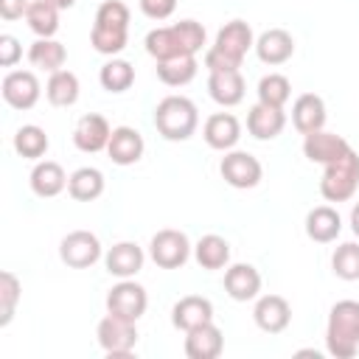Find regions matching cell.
<instances>
[{
  "mask_svg": "<svg viewBox=\"0 0 359 359\" xmlns=\"http://www.w3.org/2000/svg\"><path fill=\"white\" fill-rule=\"evenodd\" d=\"M48 146H50L48 132H45L42 126H36V123H25V126H20V129L14 132V151H17L20 157H25V160H39V157H45Z\"/></svg>",
  "mask_w": 359,
  "mask_h": 359,
  "instance_id": "1f68e13d",
  "label": "cell"
},
{
  "mask_svg": "<svg viewBox=\"0 0 359 359\" xmlns=\"http://www.w3.org/2000/svg\"><path fill=\"white\" fill-rule=\"evenodd\" d=\"M137 6L143 11V17H149L154 22H163L177 11V0H137Z\"/></svg>",
  "mask_w": 359,
  "mask_h": 359,
  "instance_id": "ab89813d",
  "label": "cell"
},
{
  "mask_svg": "<svg viewBox=\"0 0 359 359\" xmlns=\"http://www.w3.org/2000/svg\"><path fill=\"white\" fill-rule=\"evenodd\" d=\"M129 42V28H109V25H98L93 22L90 31V45L104 53V56H118Z\"/></svg>",
  "mask_w": 359,
  "mask_h": 359,
  "instance_id": "e575fe53",
  "label": "cell"
},
{
  "mask_svg": "<svg viewBox=\"0 0 359 359\" xmlns=\"http://www.w3.org/2000/svg\"><path fill=\"white\" fill-rule=\"evenodd\" d=\"M224 292L236 303L255 300L261 292V272L252 264H233L224 269Z\"/></svg>",
  "mask_w": 359,
  "mask_h": 359,
  "instance_id": "603a6c76",
  "label": "cell"
},
{
  "mask_svg": "<svg viewBox=\"0 0 359 359\" xmlns=\"http://www.w3.org/2000/svg\"><path fill=\"white\" fill-rule=\"evenodd\" d=\"M342 233V219L337 208L331 205H317L306 213V236L317 244H331Z\"/></svg>",
  "mask_w": 359,
  "mask_h": 359,
  "instance_id": "484cf974",
  "label": "cell"
},
{
  "mask_svg": "<svg viewBox=\"0 0 359 359\" xmlns=\"http://www.w3.org/2000/svg\"><path fill=\"white\" fill-rule=\"evenodd\" d=\"M104 188H107V180H104V174H101L98 168H93V165L76 168V171L70 174V180H67V194H70L76 202H93V199H98V196L104 194Z\"/></svg>",
  "mask_w": 359,
  "mask_h": 359,
  "instance_id": "83f0119b",
  "label": "cell"
},
{
  "mask_svg": "<svg viewBox=\"0 0 359 359\" xmlns=\"http://www.w3.org/2000/svg\"><path fill=\"white\" fill-rule=\"evenodd\" d=\"M0 93L11 109H31V107H36V101L42 95V84H39L36 73H31V70H8L3 76Z\"/></svg>",
  "mask_w": 359,
  "mask_h": 359,
  "instance_id": "8fae6325",
  "label": "cell"
},
{
  "mask_svg": "<svg viewBox=\"0 0 359 359\" xmlns=\"http://www.w3.org/2000/svg\"><path fill=\"white\" fill-rule=\"evenodd\" d=\"M202 137L210 149L230 151V149H236V143L241 137V123L233 112H213L202 126Z\"/></svg>",
  "mask_w": 359,
  "mask_h": 359,
  "instance_id": "2e32d148",
  "label": "cell"
},
{
  "mask_svg": "<svg viewBox=\"0 0 359 359\" xmlns=\"http://www.w3.org/2000/svg\"><path fill=\"white\" fill-rule=\"evenodd\" d=\"M109 135H112V126L104 115L98 112H87L76 121L73 126V143L79 151L84 154H95V151H107V143H109Z\"/></svg>",
  "mask_w": 359,
  "mask_h": 359,
  "instance_id": "7c38bea8",
  "label": "cell"
},
{
  "mask_svg": "<svg viewBox=\"0 0 359 359\" xmlns=\"http://www.w3.org/2000/svg\"><path fill=\"white\" fill-rule=\"evenodd\" d=\"M98 81L107 93H126L135 84V67L126 59H109L101 70H98Z\"/></svg>",
  "mask_w": 359,
  "mask_h": 359,
  "instance_id": "836d02e7",
  "label": "cell"
},
{
  "mask_svg": "<svg viewBox=\"0 0 359 359\" xmlns=\"http://www.w3.org/2000/svg\"><path fill=\"white\" fill-rule=\"evenodd\" d=\"M286 129V112L280 107H269V104H252L247 112V132L255 140H275L280 132Z\"/></svg>",
  "mask_w": 359,
  "mask_h": 359,
  "instance_id": "ffe728a7",
  "label": "cell"
},
{
  "mask_svg": "<svg viewBox=\"0 0 359 359\" xmlns=\"http://www.w3.org/2000/svg\"><path fill=\"white\" fill-rule=\"evenodd\" d=\"M250 48H255V34H252L250 22H244V20L224 22V28H219V34H216V42L205 50L208 73L241 70V62Z\"/></svg>",
  "mask_w": 359,
  "mask_h": 359,
  "instance_id": "7a4b0ae2",
  "label": "cell"
},
{
  "mask_svg": "<svg viewBox=\"0 0 359 359\" xmlns=\"http://www.w3.org/2000/svg\"><path fill=\"white\" fill-rule=\"evenodd\" d=\"M191 252H194V247H191L188 236L174 227L157 230L149 241V255L160 269H180L191 258Z\"/></svg>",
  "mask_w": 359,
  "mask_h": 359,
  "instance_id": "52a82bcc",
  "label": "cell"
},
{
  "mask_svg": "<svg viewBox=\"0 0 359 359\" xmlns=\"http://www.w3.org/2000/svg\"><path fill=\"white\" fill-rule=\"evenodd\" d=\"M28 6H31V0H0V17L8 20V22H14V20L25 17Z\"/></svg>",
  "mask_w": 359,
  "mask_h": 359,
  "instance_id": "b9f144b4",
  "label": "cell"
},
{
  "mask_svg": "<svg viewBox=\"0 0 359 359\" xmlns=\"http://www.w3.org/2000/svg\"><path fill=\"white\" fill-rule=\"evenodd\" d=\"M252 320L264 334H280L292 323V306L280 294H261L252 306Z\"/></svg>",
  "mask_w": 359,
  "mask_h": 359,
  "instance_id": "4fadbf2b",
  "label": "cell"
},
{
  "mask_svg": "<svg viewBox=\"0 0 359 359\" xmlns=\"http://www.w3.org/2000/svg\"><path fill=\"white\" fill-rule=\"evenodd\" d=\"M143 250L135 244V241H118L112 244L107 252H104V266L109 275H115L118 280L123 278H135L140 269H143Z\"/></svg>",
  "mask_w": 359,
  "mask_h": 359,
  "instance_id": "ac0fdd59",
  "label": "cell"
},
{
  "mask_svg": "<svg viewBox=\"0 0 359 359\" xmlns=\"http://www.w3.org/2000/svg\"><path fill=\"white\" fill-rule=\"evenodd\" d=\"M359 188V154L348 149L334 163L323 165L320 194L325 202H348Z\"/></svg>",
  "mask_w": 359,
  "mask_h": 359,
  "instance_id": "5b68a950",
  "label": "cell"
},
{
  "mask_svg": "<svg viewBox=\"0 0 359 359\" xmlns=\"http://www.w3.org/2000/svg\"><path fill=\"white\" fill-rule=\"evenodd\" d=\"M194 258L202 269H222L230 264V244L224 236L208 233L194 244Z\"/></svg>",
  "mask_w": 359,
  "mask_h": 359,
  "instance_id": "f546056e",
  "label": "cell"
},
{
  "mask_svg": "<svg viewBox=\"0 0 359 359\" xmlns=\"http://www.w3.org/2000/svg\"><path fill=\"white\" fill-rule=\"evenodd\" d=\"M351 230H353V236L359 238V202L351 208Z\"/></svg>",
  "mask_w": 359,
  "mask_h": 359,
  "instance_id": "7bdbcfd3",
  "label": "cell"
},
{
  "mask_svg": "<svg viewBox=\"0 0 359 359\" xmlns=\"http://www.w3.org/2000/svg\"><path fill=\"white\" fill-rule=\"evenodd\" d=\"M48 3H53V6H59V8H73V6H76V0H48Z\"/></svg>",
  "mask_w": 359,
  "mask_h": 359,
  "instance_id": "ee69618b",
  "label": "cell"
},
{
  "mask_svg": "<svg viewBox=\"0 0 359 359\" xmlns=\"http://www.w3.org/2000/svg\"><path fill=\"white\" fill-rule=\"evenodd\" d=\"M185 356L188 359H216L224 351V334L216 323H205L196 325L191 331H185Z\"/></svg>",
  "mask_w": 359,
  "mask_h": 359,
  "instance_id": "9a60e30c",
  "label": "cell"
},
{
  "mask_svg": "<svg viewBox=\"0 0 359 359\" xmlns=\"http://www.w3.org/2000/svg\"><path fill=\"white\" fill-rule=\"evenodd\" d=\"M22 59V45L14 34H0V67H14Z\"/></svg>",
  "mask_w": 359,
  "mask_h": 359,
  "instance_id": "60d3db41",
  "label": "cell"
},
{
  "mask_svg": "<svg viewBox=\"0 0 359 359\" xmlns=\"http://www.w3.org/2000/svg\"><path fill=\"white\" fill-rule=\"evenodd\" d=\"M59 258L70 269H87L98 258H104V250H101V241H98L95 233H90V230H73V233H67L59 241Z\"/></svg>",
  "mask_w": 359,
  "mask_h": 359,
  "instance_id": "9c48e42d",
  "label": "cell"
},
{
  "mask_svg": "<svg viewBox=\"0 0 359 359\" xmlns=\"http://www.w3.org/2000/svg\"><path fill=\"white\" fill-rule=\"evenodd\" d=\"M325 101L317 93H303L292 104V123L300 135H311L317 129H325Z\"/></svg>",
  "mask_w": 359,
  "mask_h": 359,
  "instance_id": "7402d4cb",
  "label": "cell"
},
{
  "mask_svg": "<svg viewBox=\"0 0 359 359\" xmlns=\"http://www.w3.org/2000/svg\"><path fill=\"white\" fill-rule=\"evenodd\" d=\"M255 53L264 65L278 67L294 56V36L286 28H269L255 39Z\"/></svg>",
  "mask_w": 359,
  "mask_h": 359,
  "instance_id": "d6986e66",
  "label": "cell"
},
{
  "mask_svg": "<svg viewBox=\"0 0 359 359\" xmlns=\"http://www.w3.org/2000/svg\"><path fill=\"white\" fill-rule=\"evenodd\" d=\"M196 126H199V109L185 95H165L154 107V129L171 143L188 140L196 132Z\"/></svg>",
  "mask_w": 359,
  "mask_h": 359,
  "instance_id": "277c9868",
  "label": "cell"
},
{
  "mask_svg": "<svg viewBox=\"0 0 359 359\" xmlns=\"http://www.w3.org/2000/svg\"><path fill=\"white\" fill-rule=\"evenodd\" d=\"M146 306H149V294L146 289L132 280V278H123L118 280L109 292H107V311L109 314H118V317H126V320H140L146 314Z\"/></svg>",
  "mask_w": 359,
  "mask_h": 359,
  "instance_id": "30bf717a",
  "label": "cell"
},
{
  "mask_svg": "<svg viewBox=\"0 0 359 359\" xmlns=\"http://www.w3.org/2000/svg\"><path fill=\"white\" fill-rule=\"evenodd\" d=\"M171 323L174 328L180 331H191L196 325H205V323H213V303L202 294H185L174 303L171 309Z\"/></svg>",
  "mask_w": 359,
  "mask_h": 359,
  "instance_id": "44dd1931",
  "label": "cell"
},
{
  "mask_svg": "<svg viewBox=\"0 0 359 359\" xmlns=\"http://www.w3.org/2000/svg\"><path fill=\"white\" fill-rule=\"evenodd\" d=\"M59 11L62 8L48 0H31L25 11V22L36 36H53L59 31Z\"/></svg>",
  "mask_w": 359,
  "mask_h": 359,
  "instance_id": "d6a6232c",
  "label": "cell"
},
{
  "mask_svg": "<svg viewBox=\"0 0 359 359\" xmlns=\"http://www.w3.org/2000/svg\"><path fill=\"white\" fill-rule=\"evenodd\" d=\"M351 149V143L337 135V132H325V129H317L311 135H303V154L309 163H320V165H328L334 163L337 157H342L345 151Z\"/></svg>",
  "mask_w": 359,
  "mask_h": 359,
  "instance_id": "5bb4252c",
  "label": "cell"
},
{
  "mask_svg": "<svg viewBox=\"0 0 359 359\" xmlns=\"http://www.w3.org/2000/svg\"><path fill=\"white\" fill-rule=\"evenodd\" d=\"M219 171H222V180L230 185V188H238V191H247V188H255L264 177V165L255 154L250 151H238V149H230L224 151L222 163H219Z\"/></svg>",
  "mask_w": 359,
  "mask_h": 359,
  "instance_id": "ba28073f",
  "label": "cell"
},
{
  "mask_svg": "<svg viewBox=\"0 0 359 359\" xmlns=\"http://www.w3.org/2000/svg\"><path fill=\"white\" fill-rule=\"evenodd\" d=\"M208 93L219 107H236L244 101L247 84L241 70H219V73H208Z\"/></svg>",
  "mask_w": 359,
  "mask_h": 359,
  "instance_id": "cb8c5ba5",
  "label": "cell"
},
{
  "mask_svg": "<svg viewBox=\"0 0 359 359\" xmlns=\"http://www.w3.org/2000/svg\"><path fill=\"white\" fill-rule=\"evenodd\" d=\"M325 348L337 359L359 353V300H337L325 323Z\"/></svg>",
  "mask_w": 359,
  "mask_h": 359,
  "instance_id": "3957f363",
  "label": "cell"
},
{
  "mask_svg": "<svg viewBox=\"0 0 359 359\" xmlns=\"http://www.w3.org/2000/svg\"><path fill=\"white\" fill-rule=\"evenodd\" d=\"M196 70H199L196 56H174V59L157 62V79L165 87H185L188 81H194Z\"/></svg>",
  "mask_w": 359,
  "mask_h": 359,
  "instance_id": "4dcf8cb0",
  "label": "cell"
},
{
  "mask_svg": "<svg viewBox=\"0 0 359 359\" xmlns=\"http://www.w3.org/2000/svg\"><path fill=\"white\" fill-rule=\"evenodd\" d=\"M146 151L143 135L135 126H115L107 143V154L115 165H135Z\"/></svg>",
  "mask_w": 359,
  "mask_h": 359,
  "instance_id": "e0dca14e",
  "label": "cell"
},
{
  "mask_svg": "<svg viewBox=\"0 0 359 359\" xmlns=\"http://www.w3.org/2000/svg\"><path fill=\"white\" fill-rule=\"evenodd\" d=\"M22 297V283L14 272H0V328H6L17 311V303Z\"/></svg>",
  "mask_w": 359,
  "mask_h": 359,
  "instance_id": "74e56055",
  "label": "cell"
},
{
  "mask_svg": "<svg viewBox=\"0 0 359 359\" xmlns=\"http://www.w3.org/2000/svg\"><path fill=\"white\" fill-rule=\"evenodd\" d=\"M79 93H81V84H79V76L73 70H56L48 76V84H45V98L53 104V107H73L79 101Z\"/></svg>",
  "mask_w": 359,
  "mask_h": 359,
  "instance_id": "f1b7e54d",
  "label": "cell"
},
{
  "mask_svg": "<svg viewBox=\"0 0 359 359\" xmlns=\"http://www.w3.org/2000/svg\"><path fill=\"white\" fill-rule=\"evenodd\" d=\"M143 45L154 62L174 59V56H196L205 45V25L196 20H180L174 25H160L146 34Z\"/></svg>",
  "mask_w": 359,
  "mask_h": 359,
  "instance_id": "6da1fadb",
  "label": "cell"
},
{
  "mask_svg": "<svg viewBox=\"0 0 359 359\" xmlns=\"http://www.w3.org/2000/svg\"><path fill=\"white\" fill-rule=\"evenodd\" d=\"M129 6L121 0H104L95 11V22L98 25H109V28H129Z\"/></svg>",
  "mask_w": 359,
  "mask_h": 359,
  "instance_id": "f35d334b",
  "label": "cell"
},
{
  "mask_svg": "<svg viewBox=\"0 0 359 359\" xmlns=\"http://www.w3.org/2000/svg\"><path fill=\"white\" fill-rule=\"evenodd\" d=\"M67 174L56 160H36V165L31 168V191L39 199H53L67 188Z\"/></svg>",
  "mask_w": 359,
  "mask_h": 359,
  "instance_id": "d4e9b609",
  "label": "cell"
},
{
  "mask_svg": "<svg viewBox=\"0 0 359 359\" xmlns=\"http://www.w3.org/2000/svg\"><path fill=\"white\" fill-rule=\"evenodd\" d=\"M258 101L261 104H269V107H286V101L292 98V81L283 76V73H269L258 81Z\"/></svg>",
  "mask_w": 359,
  "mask_h": 359,
  "instance_id": "d590c367",
  "label": "cell"
},
{
  "mask_svg": "<svg viewBox=\"0 0 359 359\" xmlns=\"http://www.w3.org/2000/svg\"><path fill=\"white\" fill-rule=\"evenodd\" d=\"M28 62L45 73H56L67 62V50L59 39L53 36H36V42L28 48Z\"/></svg>",
  "mask_w": 359,
  "mask_h": 359,
  "instance_id": "4316f807",
  "label": "cell"
},
{
  "mask_svg": "<svg viewBox=\"0 0 359 359\" xmlns=\"http://www.w3.org/2000/svg\"><path fill=\"white\" fill-rule=\"evenodd\" d=\"M331 272L339 280H359V241H345L334 250Z\"/></svg>",
  "mask_w": 359,
  "mask_h": 359,
  "instance_id": "8d00e7d4",
  "label": "cell"
},
{
  "mask_svg": "<svg viewBox=\"0 0 359 359\" xmlns=\"http://www.w3.org/2000/svg\"><path fill=\"white\" fill-rule=\"evenodd\" d=\"M95 337L107 356H129L137 345V325H135V320L107 311V317L98 320Z\"/></svg>",
  "mask_w": 359,
  "mask_h": 359,
  "instance_id": "8992f818",
  "label": "cell"
}]
</instances>
